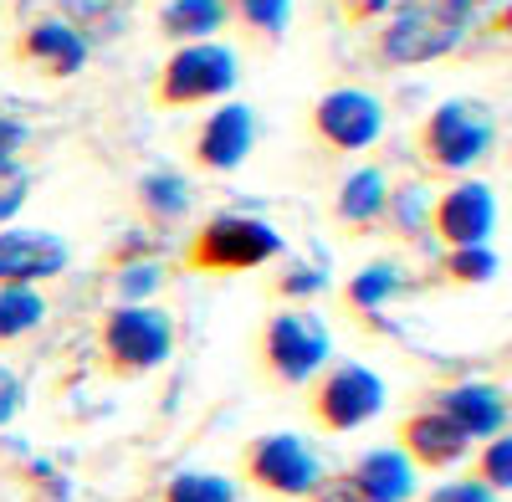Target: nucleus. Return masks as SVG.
Returning <instances> with one entry per match:
<instances>
[{"label":"nucleus","mask_w":512,"mask_h":502,"mask_svg":"<svg viewBox=\"0 0 512 502\" xmlns=\"http://www.w3.org/2000/svg\"><path fill=\"white\" fill-rule=\"evenodd\" d=\"M333 354V333L313 308H282L256 328V364L272 385H313Z\"/></svg>","instance_id":"nucleus-5"},{"label":"nucleus","mask_w":512,"mask_h":502,"mask_svg":"<svg viewBox=\"0 0 512 502\" xmlns=\"http://www.w3.org/2000/svg\"><path fill=\"white\" fill-rule=\"evenodd\" d=\"M308 502H369L354 482H349V472H338V477H323L318 487H313V497Z\"/></svg>","instance_id":"nucleus-33"},{"label":"nucleus","mask_w":512,"mask_h":502,"mask_svg":"<svg viewBox=\"0 0 512 502\" xmlns=\"http://www.w3.org/2000/svg\"><path fill=\"white\" fill-rule=\"evenodd\" d=\"M477 21V0H390L374 31L384 67H425L451 57Z\"/></svg>","instance_id":"nucleus-1"},{"label":"nucleus","mask_w":512,"mask_h":502,"mask_svg":"<svg viewBox=\"0 0 512 502\" xmlns=\"http://www.w3.org/2000/svg\"><path fill=\"white\" fill-rule=\"evenodd\" d=\"M231 26V0H164L159 6V36L175 47L216 41V31Z\"/></svg>","instance_id":"nucleus-17"},{"label":"nucleus","mask_w":512,"mask_h":502,"mask_svg":"<svg viewBox=\"0 0 512 502\" xmlns=\"http://www.w3.org/2000/svg\"><path fill=\"white\" fill-rule=\"evenodd\" d=\"M272 298H282L287 308H308L313 298L328 292V267L323 262H287L272 282H267Z\"/></svg>","instance_id":"nucleus-24"},{"label":"nucleus","mask_w":512,"mask_h":502,"mask_svg":"<svg viewBox=\"0 0 512 502\" xmlns=\"http://www.w3.org/2000/svg\"><path fill=\"white\" fill-rule=\"evenodd\" d=\"M410 467H425V472H446V467H456L466 451H472V441H466L446 415H436L431 405L425 410H415V415H405L400 421V446H395Z\"/></svg>","instance_id":"nucleus-15"},{"label":"nucleus","mask_w":512,"mask_h":502,"mask_svg":"<svg viewBox=\"0 0 512 502\" xmlns=\"http://www.w3.org/2000/svg\"><path fill=\"white\" fill-rule=\"evenodd\" d=\"M190 180L180 170H149L139 185H134V205H139V216L154 226V231H169V226H180L190 216Z\"/></svg>","instance_id":"nucleus-20"},{"label":"nucleus","mask_w":512,"mask_h":502,"mask_svg":"<svg viewBox=\"0 0 512 502\" xmlns=\"http://www.w3.org/2000/svg\"><path fill=\"white\" fill-rule=\"evenodd\" d=\"M175 354V318L154 303H118L98 323V364L113 380H139Z\"/></svg>","instance_id":"nucleus-4"},{"label":"nucleus","mask_w":512,"mask_h":502,"mask_svg":"<svg viewBox=\"0 0 512 502\" xmlns=\"http://www.w3.org/2000/svg\"><path fill=\"white\" fill-rule=\"evenodd\" d=\"M256 149V113L246 103H221L200 123L195 134V164L205 175H231L236 164H246V154Z\"/></svg>","instance_id":"nucleus-13"},{"label":"nucleus","mask_w":512,"mask_h":502,"mask_svg":"<svg viewBox=\"0 0 512 502\" xmlns=\"http://www.w3.org/2000/svg\"><path fill=\"white\" fill-rule=\"evenodd\" d=\"M72 262V246L57 231L6 226L0 231V287H41L62 277Z\"/></svg>","instance_id":"nucleus-12"},{"label":"nucleus","mask_w":512,"mask_h":502,"mask_svg":"<svg viewBox=\"0 0 512 502\" xmlns=\"http://www.w3.org/2000/svg\"><path fill=\"white\" fill-rule=\"evenodd\" d=\"M21 405H26V385H21V374L0 364V426H11L16 415H21Z\"/></svg>","instance_id":"nucleus-29"},{"label":"nucleus","mask_w":512,"mask_h":502,"mask_svg":"<svg viewBox=\"0 0 512 502\" xmlns=\"http://www.w3.org/2000/svg\"><path fill=\"white\" fill-rule=\"evenodd\" d=\"M308 129L328 154H359L384 134V103L364 88H328L308 108Z\"/></svg>","instance_id":"nucleus-9"},{"label":"nucleus","mask_w":512,"mask_h":502,"mask_svg":"<svg viewBox=\"0 0 512 502\" xmlns=\"http://www.w3.org/2000/svg\"><path fill=\"white\" fill-rule=\"evenodd\" d=\"M384 200H390V180H384V170H374V164H364V170H354L344 185L333 190V226H344L349 236H369L379 231L384 221Z\"/></svg>","instance_id":"nucleus-16"},{"label":"nucleus","mask_w":512,"mask_h":502,"mask_svg":"<svg viewBox=\"0 0 512 502\" xmlns=\"http://www.w3.org/2000/svg\"><path fill=\"white\" fill-rule=\"evenodd\" d=\"M472 482H482L487 492H507V487H512V441H507V436H492V441L482 446Z\"/></svg>","instance_id":"nucleus-27"},{"label":"nucleus","mask_w":512,"mask_h":502,"mask_svg":"<svg viewBox=\"0 0 512 502\" xmlns=\"http://www.w3.org/2000/svg\"><path fill=\"white\" fill-rule=\"evenodd\" d=\"M308 410L313 421L333 436H349L359 426H369L374 415L384 410V380L369 369V364H323L318 380L308 385Z\"/></svg>","instance_id":"nucleus-7"},{"label":"nucleus","mask_w":512,"mask_h":502,"mask_svg":"<svg viewBox=\"0 0 512 502\" xmlns=\"http://www.w3.org/2000/svg\"><path fill=\"white\" fill-rule=\"evenodd\" d=\"M431 231L446 241V251L456 246H487L497 231V195L482 180H456L451 190L431 195Z\"/></svg>","instance_id":"nucleus-11"},{"label":"nucleus","mask_w":512,"mask_h":502,"mask_svg":"<svg viewBox=\"0 0 512 502\" xmlns=\"http://www.w3.org/2000/svg\"><path fill=\"white\" fill-rule=\"evenodd\" d=\"M384 231H395L400 241H415L431 231V190L425 185H395L390 200H384Z\"/></svg>","instance_id":"nucleus-23"},{"label":"nucleus","mask_w":512,"mask_h":502,"mask_svg":"<svg viewBox=\"0 0 512 502\" xmlns=\"http://www.w3.org/2000/svg\"><path fill=\"white\" fill-rule=\"evenodd\" d=\"M425 502H497V492H487L482 482H472V477H466V482H441L431 497H425Z\"/></svg>","instance_id":"nucleus-30"},{"label":"nucleus","mask_w":512,"mask_h":502,"mask_svg":"<svg viewBox=\"0 0 512 502\" xmlns=\"http://www.w3.org/2000/svg\"><path fill=\"white\" fill-rule=\"evenodd\" d=\"M492 149H497V113L482 98H446L410 134V154L431 175H466Z\"/></svg>","instance_id":"nucleus-2"},{"label":"nucleus","mask_w":512,"mask_h":502,"mask_svg":"<svg viewBox=\"0 0 512 502\" xmlns=\"http://www.w3.org/2000/svg\"><path fill=\"white\" fill-rule=\"evenodd\" d=\"M26 123L21 118H11V113H0V164H6V159H16L21 149H26Z\"/></svg>","instance_id":"nucleus-34"},{"label":"nucleus","mask_w":512,"mask_h":502,"mask_svg":"<svg viewBox=\"0 0 512 502\" xmlns=\"http://www.w3.org/2000/svg\"><path fill=\"white\" fill-rule=\"evenodd\" d=\"M47 298L36 287H0V349L6 344H21L26 333H36L47 323Z\"/></svg>","instance_id":"nucleus-22"},{"label":"nucleus","mask_w":512,"mask_h":502,"mask_svg":"<svg viewBox=\"0 0 512 502\" xmlns=\"http://www.w3.org/2000/svg\"><path fill=\"white\" fill-rule=\"evenodd\" d=\"M349 482L369 497V502H410L415 497V467L390 446V451H364L349 467Z\"/></svg>","instance_id":"nucleus-18"},{"label":"nucleus","mask_w":512,"mask_h":502,"mask_svg":"<svg viewBox=\"0 0 512 502\" xmlns=\"http://www.w3.org/2000/svg\"><path fill=\"white\" fill-rule=\"evenodd\" d=\"M231 21L241 26V36L251 47L272 52L277 41L287 36V21H292V0H231Z\"/></svg>","instance_id":"nucleus-21"},{"label":"nucleus","mask_w":512,"mask_h":502,"mask_svg":"<svg viewBox=\"0 0 512 502\" xmlns=\"http://www.w3.org/2000/svg\"><path fill=\"white\" fill-rule=\"evenodd\" d=\"M149 287H159V267H154V262L128 267V272L118 277V298H123V303H134V298H144Z\"/></svg>","instance_id":"nucleus-31"},{"label":"nucleus","mask_w":512,"mask_h":502,"mask_svg":"<svg viewBox=\"0 0 512 502\" xmlns=\"http://www.w3.org/2000/svg\"><path fill=\"white\" fill-rule=\"evenodd\" d=\"M497 267H502V257L492 246H456V251L441 257V282H451V287H482V282L497 277Z\"/></svg>","instance_id":"nucleus-25"},{"label":"nucleus","mask_w":512,"mask_h":502,"mask_svg":"<svg viewBox=\"0 0 512 502\" xmlns=\"http://www.w3.org/2000/svg\"><path fill=\"white\" fill-rule=\"evenodd\" d=\"M236 52L221 47V41H195V47H175L164 57V67L154 72V108H169V113H180V108H200V103H216L236 88Z\"/></svg>","instance_id":"nucleus-6"},{"label":"nucleus","mask_w":512,"mask_h":502,"mask_svg":"<svg viewBox=\"0 0 512 502\" xmlns=\"http://www.w3.org/2000/svg\"><path fill=\"white\" fill-rule=\"evenodd\" d=\"M31 200V170L21 159H6L0 164V226L16 221V211Z\"/></svg>","instance_id":"nucleus-28"},{"label":"nucleus","mask_w":512,"mask_h":502,"mask_svg":"<svg viewBox=\"0 0 512 502\" xmlns=\"http://www.w3.org/2000/svg\"><path fill=\"white\" fill-rule=\"evenodd\" d=\"M400 292H405V272H400V262H369V267H359V272L344 282L338 303H344V313H354L359 323H374L384 308L400 298Z\"/></svg>","instance_id":"nucleus-19"},{"label":"nucleus","mask_w":512,"mask_h":502,"mask_svg":"<svg viewBox=\"0 0 512 502\" xmlns=\"http://www.w3.org/2000/svg\"><path fill=\"white\" fill-rule=\"evenodd\" d=\"M11 62L41 82H67L88 67V36H82L72 21L62 16H41V21H26L16 36H11Z\"/></svg>","instance_id":"nucleus-10"},{"label":"nucleus","mask_w":512,"mask_h":502,"mask_svg":"<svg viewBox=\"0 0 512 502\" xmlns=\"http://www.w3.org/2000/svg\"><path fill=\"white\" fill-rule=\"evenodd\" d=\"M164 502H236V482L221 472H175L164 482Z\"/></svg>","instance_id":"nucleus-26"},{"label":"nucleus","mask_w":512,"mask_h":502,"mask_svg":"<svg viewBox=\"0 0 512 502\" xmlns=\"http://www.w3.org/2000/svg\"><path fill=\"white\" fill-rule=\"evenodd\" d=\"M384 6H390V0H333V11L344 26H369V21L384 16Z\"/></svg>","instance_id":"nucleus-32"},{"label":"nucleus","mask_w":512,"mask_h":502,"mask_svg":"<svg viewBox=\"0 0 512 502\" xmlns=\"http://www.w3.org/2000/svg\"><path fill=\"white\" fill-rule=\"evenodd\" d=\"M241 467L272 497H313V487L323 482V467H318L313 446L303 436H292V431H267V436L246 441Z\"/></svg>","instance_id":"nucleus-8"},{"label":"nucleus","mask_w":512,"mask_h":502,"mask_svg":"<svg viewBox=\"0 0 512 502\" xmlns=\"http://www.w3.org/2000/svg\"><path fill=\"white\" fill-rule=\"evenodd\" d=\"M282 251H287V241H282V231L272 221L221 211V216H205L190 231L180 262L195 277H236V272H256V267L277 262Z\"/></svg>","instance_id":"nucleus-3"},{"label":"nucleus","mask_w":512,"mask_h":502,"mask_svg":"<svg viewBox=\"0 0 512 502\" xmlns=\"http://www.w3.org/2000/svg\"><path fill=\"white\" fill-rule=\"evenodd\" d=\"M431 410L466 436V441H492L507 431V395L502 385H446L431 395Z\"/></svg>","instance_id":"nucleus-14"}]
</instances>
